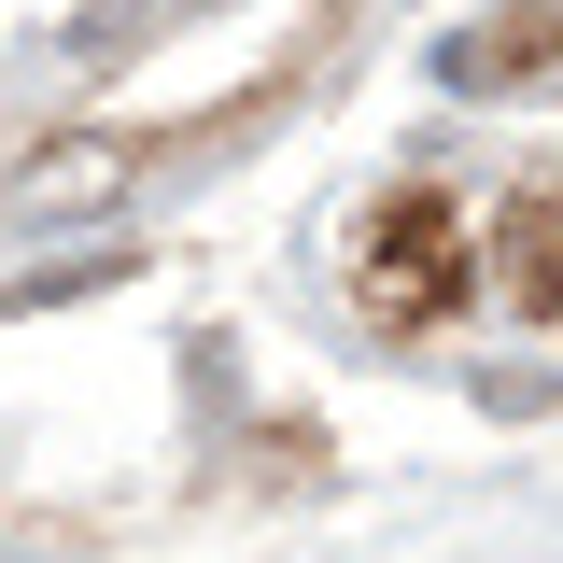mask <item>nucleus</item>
Segmentation results:
<instances>
[{
    "label": "nucleus",
    "instance_id": "nucleus-1",
    "mask_svg": "<svg viewBox=\"0 0 563 563\" xmlns=\"http://www.w3.org/2000/svg\"><path fill=\"white\" fill-rule=\"evenodd\" d=\"M465 282H479V254H465V211L451 198H380V225H366V254H352V296L380 310V324H437V310H465Z\"/></svg>",
    "mask_w": 563,
    "mask_h": 563
},
{
    "label": "nucleus",
    "instance_id": "nucleus-2",
    "mask_svg": "<svg viewBox=\"0 0 563 563\" xmlns=\"http://www.w3.org/2000/svg\"><path fill=\"white\" fill-rule=\"evenodd\" d=\"M536 70H563V0H521V14H493V29H465L451 43V85H536Z\"/></svg>",
    "mask_w": 563,
    "mask_h": 563
},
{
    "label": "nucleus",
    "instance_id": "nucleus-3",
    "mask_svg": "<svg viewBox=\"0 0 563 563\" xmlns=\"http://www.w3.org/2000/svg\"><path fill=\"white\" fill-rule=\"evenodd\" d=\"M493 254H507V296L536 310V324H563V184H536V198H507V225H493Z\"/></svg>",
    "mask_w": 563,
    "mask_h": 563
}]
</instances>
